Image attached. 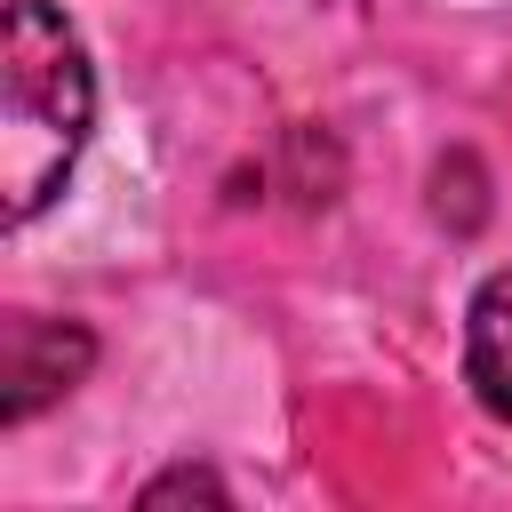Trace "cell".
Here are the masks:
<instances>
[{"mask_svg": "<svg viewBox=\"0 0 512 512\" xmlns=\"http://www.w3.org/2000/svg\"><path fill=\"white\" fill-rule=\"evenodd\" d=\"M88 368H96V336H88L80 320L8 312V320H0V424L40 416V408L64 400Z\"/></svg>", "mask_w": 512, "mask_h": 512, "instance_id": "7a4b0ae2", "label": "cell"}, {"mask_svg": "<svg viewBox=\"0 0 512 512\" xmlns=\"http://www.w3.org/2000/svg\"><path fill=\"white\" fill-rule=\"evenodd\" d=\"M96 120V72L80 32L48 0H8L0 16V208L8 224H32Z\"/></svg>", "mask_w": 512, "mask_h": 512, "instance_id": "6da1fadb", "label": "cell"}, {"mask_svg": "<svg viewBox=\"0 0 512 512\" xmlns=\"http://www.w3.org/2000/svg\"><path fill=\"white\" fill-rule=\"evenodd\" d=\"M144 504H152V512H160V504H232V488H224L216 472H200V464H176V472L144 480Z\"/></svg>", "mask_w": 512, "mask_h": 512, "instance_id": "277c9868", "label": "cell"}, {"mask_svg": "<svg viewBox=\"0 0 512 512\" xmlns=\"http://www.w3.org/2000/svg\"><path fill=\"white\" fill-rule=\"evenodd\" d=\"M464 376L480 392V408L512 416V272H488L464 320Z\"/></svg>", "mask_w": 512, "mask_h": 512, "instance_id": "3957f363", "label": "cell"}]
</instances>
